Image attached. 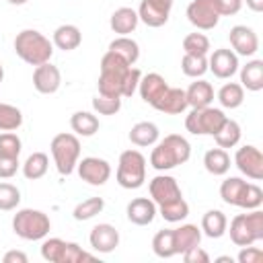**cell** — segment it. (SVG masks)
Segmentation results:
<instances>
[{
    "label": "cell",
    "instance_id": "cell-1",
    "mask_svg": "<svg viewBox=\"0 0 263 263\" xmlns=\"http://www.w3.org/2000/svg\"><path fill=\"white\" fill-rule=\"evenodd\" d=\"M132 66L119 58L113 51H107L101 58V74H99V95L103 97H119L123 99V90H125V80L129 74Z\"/></svg>",
    "mask_w": 263,
    "mask_h": 263
},
{
    "label": "cell",
    "instance_id": "cell-2",
    "mask_svg": "<svg viewBox=\"0 0 263 263\" xmlns=\"http://www.w3.org/2000/svg\"><path fill=\"white\" fill-rule=\"evenodd\" d=\"M189 156H191V144L187 142V138L179 134H168L152 148L150 164L156 171H171L179 164H185Z\"/></svg>",
    "mask_w": 263,
    "mask_h": 263
},
{
    "label": "cell",
    "instance_id": "cell-3",
    "mask_svg": "<svg viewBox=\"0 0 263 263\" xmlns=\"http://www.w3.org/2000/svg\"><path fill=\"white\" fill-rule=\"evenodd\" d=\"M14 53L29 66H41L51 60L53 43L35 29H23L14 37Z\"/></svg>",
    "mask_w": 263,
    "mask_h": 263
},
{
    "label": "cell",
    "instance_id": "cell-4",
    "mask_svg": "<svg viewBox=\"0 0 263 263\" xmlns=\"http://www.w3.org/2000/svg\"><path fill=\"white\" fill-rule=\"evenodd\" d=\"M220 197L228 205L242 210H257L263 203V191L255 183H247L240 177H228L220 185Z\"/></svg>",
    "mask_w": 263,
    "mask_h": 263
},
{
    "label": "cell",
    "instance_id": "cell-5",
    "mask_svg": "<svg viewBox=\"0 0 263 263\" xmlns=\"http://www.w3.org/2000/svg\"><path fill=\"white\" fill-rule=\"evenodd\" d=\"M12 230L23 240H41L49 234L51 222L45 212L33 210V208H23L12 218Z\"/></svg>",
    "mask_w": 263,
    "mask_h": 263
},
{
    "label": "cell",
    "instance_id": "cell-6",
    "mask_svg": "<svg viewBox=\"0 0 263 263\" xmlns=\"http://www.w3.org/2000/svg\"><path fill=\"white\" fill-rule=\"evenodd\" d=\"M230 240L236 247L255 245L263 238V212L249 210V214H236L230 222Z\"/></svg>",
    "mask_w": 263,
    "mask_h": 263
},
{
    "label": "cell",
    "instance_id": "cell-7",
    "mask_svg": "<svg viewBox=\"0 0 263 263\" xmlns=\"http://www.w3.org/2000/svg\"><path fill=\"white\" fill-rule=\"evenodd\" d=\"M49 150H51L58 173L66 175V177L72 175L76 164H78V158H80V140L74 134L64 132V134L53 136V140L49 144Z\"/></svg>",
    "mask_w": 263,
    "mask_h": 263
},
{
    "label": "cell",
    "instance_id": "cell-8",
    "mask_svg": "<svg viewBox=\"0 0 263 263\" xmlns=\"http://www.w3.org/2000/svg\"><path fill=\"white\" fill-rule=\"evenodd\" d=\"M117 183L123 189H140L146 181V158L138 150H125L119 154L117 162V173H115Z\"/></svg>",
    "mask_w": 263,
    "mask_h": 263
},
{
    "label": "cell",
    "instance_id": "cell-9",
    "mask_svg": "<svg viewBox=\"0 0 263 263\" xmlns=\"http://www.w3.org/2000/svg\"><path fill=\"white\" fill-rule=\"evenodd\" d=\"M224 121L226 115L222 109L201 107V109H191V113L185 117V127L193 136H214Z\"/></svg>",
    "mask_w": 263,
    "mask_h": 263
},
{
    "label": "cell",
    "instance_id": "cell-10",
    "mask_svg": "<svg viewBox=\"0 0 263 263\" xmlns=\"http://www.w3.org/2000/svg\"><path fill=\"white\" fill-rule=\"evenodd\" d=\"M220 6L218 0H191L187 6V18L199 31H210L220 21Z\"/></svg>",
    "mask_w": 263,
    "mask_h": 263
},
{
    "label": "cell",
    "instance_id": "cell-11",
    "mask_svg": "<svg viewBox=\"0 0 263 263\" xmlns=\"http://www.w3.org/2000/svg\"><path fill=\"white\" fill-rule=\"evenodd\" d=\"M148 189H150L152 201H154L158 208H160V205H171V203L183 199L181 187H179L177 179L171 177V175H156V177L150 181Z\"/></svg>",
    "mask_w": 263,
    "mask_h": 263
},
{
    "label": "cell",
    "instance_id": "cell-12",
    "mask_svg": "<svg viewBox=\"0 0 263 263\" xmlns=\"http://www.w3.org/2000/svg\"><path fill=\"white\" fill-rule=\"evenodd\" d=\"M234 164L249 179H253V181L263 179V154L257 146H251V144L240 146L234 154Z\"/></svg>",
    "mask_w": 263,
    "mask_h": 263
},
{
    "label": "cell",
    "instance_id": "cell-13",
    "mask_svg": "<svg viewBox=\"0 0 263 263\" xmlns=\"http://www.w3.org/2000/svg\"><path fill=\"white\" fill-rule=\"evenodd\" d=\"M78 175L82 181H86L88 185H105L111 177V164L105 160V158H99V156H86L82 158L78 164Z\"/></svg>",
    "mask_w": 263,
    "mask_h": 263
},
{
    "label": "cell",
    "instance_id": "cell-14",
    "mask_svg": "<svg viewBox=\"0 0 263 263\" xmlns=\"http://www.w3.org/2000/svg\"><path fill=\"white\" fill-rule=\"evenodd\" d=\"M173 0H142L138 8V18L148 27H162L168 21Z\"/></svg>",
    "mask_w": 263,
    "mask_h": 263
},
{
    "label": "cell",
    "instance_id": "cell-15",
    "mask_svg": "<svg viewBox=\"0 0 263 263\" xmlns=\"http://www.w3.org/2000/svg\"><path fill=\"white\" fill-rule=\"evenodd\" d=\"M228 39H230V45H232V51L236 55H245V58H251L257 53L259 49V37L257 33L247 27V25H236L230 29L228 33Z\"/></svg>",
    "mask_w": 263,
    "mask_h": 263
},
{
    "label": "cell",
    "instance_id": "cell-16",
    "mask_svg": "<svg viewBox=\"0 0 263 263\" xmlns=\"http://www.w3.org/2000/svg\"><path fill=\"white\" fill-rule=\"evenodd\" d=\"M208 70H212V74L220 80L232 78L238 72V55L226 47L214 49V53L208 60Z\"/></svg>",
    "mask_w": 263,
    "mask_h": 263
},
{
    "label": "cell",
    "instance_id": "cell-17",
    "mask_svg": "<svg viewBox=\"0 0 263 263\" xmlns=\"http://www.w3.org/2000/svg\"><path fill=\"white\" fill-rule=\"evenodd\" d=\"M62 84V74L60 68L45 62L41 66H35L33 70V86L41 95H53Z\"/></svg>",
    "mask_w": 263,
    "mask_h": 263
},
{
    "label": "cell",
    "instance_id": "cell-18",
    "mask_svg": "<svg viewBox=\"0 0 263 263\" xmlns=\"http://www.w3.org/2000/svg\"><path fill=\"white\" fill-rule=\"evenodd\" d=\"M127 220L136 226H148L152 224V220L156 218L158 210H156V203L148 197H136L127 203Z\"/></svg>",
    "mask_w": 263,
    "mask_h": 263
},
{
    "label": "cell",
    "instance_id": "cell-19",
    "mask_svg": "<svg viewBox=\"0 0 263 263\" xmlns=\"http://www.w3.org/2000/svg\"><path fill=\"white\" fill-rule=\"evenodd\" d=\"M88 240H90V247L97 253H111L119 245V232L111 224H97L90 230Z\"/></svg>",
    "mask_w": 263,
    "mask_h": 263
},
{
    "label": "cell",
    "instance_id": "cell-20",
    "mask_svg": "<svg viewBox=\"0 0 263 263\" xmlns=\"http://www.w3.org/2000/svg\"><path fill=\"white\" fill-rule=\"evenodd\" d=\"M166 88H168L166 80H164L160 74H156V72H150V74L142 76L140 82H138L140 97H142V101L148 103V105H154V103L164 95Z\"/></svg>",
    "mask_w": 263,
    "mask_h": 263
},
{
    "label": "cell",
    "instance_id": "cell-21",
    "mask_svg": "<svg viewBox=\"0 0 263 263\" xmlns=\"http://www.w3.org/2000/svg\"><path fill=\"white\" fill-rule=\"evenodd\" d=\"M156 111L160 113H166V115H179L187 109V97H185V90L183 88H175V86H168L164 90V95L152 105Z\"/></svg>",
    "mask_w": 263,
    "mask_h": 263
},
{
    "label": "cell",
    "instance_id": "cell-22",
    "mask_svg": "<svg viewBox=\"0 0 263 263\" xmlns=\"http://www.w3.org/2000/svg\"><path fill=\"white\" fill-rule=\"evenodd\" d=\"M199 242H201V228H197L195 224H181L179 228H173V245L177 255H183L185 251L197 247Z\"/></svg>",
    "mask_w": 263,
    "mask_h": 263
},
{
    "label": "cell",
    "instance_id": "cell-23",
    "mask_svg": "<svg viewBox=\"0 0 263 263\" xmlns=\"http://www.w3.org/2000/svg\"><path fill=\"white\" fill-rule=\"evenodd\" d=\"M185 97H187V107H191V109L210 107L214 101V86L199 78L189 84V88L185 90Z\"/></svg>",
    "mask_w": 263,
    "mask_h": 263
},
{
    "label": "cell",
    "instance_id": "cell-24",
    "mask_svg": "<svg viewBox=\"0 0 263 263\" xmlns=\"http://www.w3.org/2000/svg\"><path fill=\"white\" fill-rule=\"evenodd\" d=\"M138 23H140L138 12H136L134 8H129V6H121V8H117V10L111 14V18H109V25H111L113 33H117V35L134 33L136 27H138Z\"/></svg>",
    "mask_w": 263,
    "mask_h": 263
},
{
    "label": "cell",
    "instance_id": "cell-25",
    "mask_svg": "<svg viewBox=\"0 0 263 263\" xmlns=\"http://www.w3.org/2000/svg\"><path fill=\"white\" fill-rule=\"evenodd\" d=\"M51 43L62 51H72L82 43V33H80V29L76 25H60L53 31Z\"/></svg>",
    "mask_w": 263,
    "mask_h": 263
},
{
    "label": "cell",
    "instance_id": "cell-26",
    "mask_svg": "<svg viewBox=\"0 0 263 263\" xmlns=\"http://www.w3.org/2000/svg\"><path fill=\"white\" fill-rule=\"evenodd\" d=\"M240 86L251 92L263 88V60H251L240 68Z\"/></svg>",
    "mask_w": 263,
    "mask_h": 263
},
{
    "label": "cell",
    "instance_id": "cell-27",
    "mask_svg": "<svg viewBox=\"0 0 263 263\" xmlns=\"http://www.w3.org/2000/svg\"><path fill=\"white\" fill-rule=\"evenodd\" d=\"M158 125L152 123V121H138L132 129H129V142L140 146V148H146V146H154L158 142Z\"/></svg>",
    "mask_w": 263,
    "mask_h": 263
},
{
    "label": "cell",
    "instance_id": "cell-28",
    "mask_svg": "<svg viewBox=\"0 0 263 263\" xmlns=\"http://www.w3.org/2000/svg\"><path fill=\"white\" fill-rule=\"evenodd\" d=\"M201 230L210 238H220L228 230V220L220 210H208L201 218Z\"/></svg>",
    "mask_w": 263,
    "mask_h": 263
},
{
    "label": "cell",
    "instance_id": "cell-29",
    "mask_svg": "<svg viewBox=\"0 0 263 263\" xmlns=\"http://www.w3.org/2000/svg\"><path fill=\"white\" fill-rule=\"evenodd\" d=\"M203 166H205V171L210 173V175H214V177H220V175H226L228 173V168H230V156H228V152L224 150V148H212V150H208L205 152V156H203Z\"/></svg>",
    "mask_w": 263,
    "mask_h": 263
},
{
    "label": "cell",
    "instance_id": "cell-30",
    "mask_svg": "<svg viewBox=\"0 0 263 263\" xmlns=\"http://www.w3.org/2000/svg\"><path fill=\"white\" fill-rule=\"evenodd\" d=\"M109 51H113L119 58H123L129 66H134L138 62V58H140V45L134 39H129L127 35H119L117 39H113L109 43Z\"/></svg>",
    "mask_w": 263,
    "mask_h": 263
},
{
    "label": "cell",
    "instance_id": "cell-31",
    "mask_svg": "<svg viewBox=\"0 0 263 263\" xmlns=\"http://www.w3.org/2000/svg\"><path fill=\"white\" fill-rule=\"evenodd\" d=\"M70 127L76 132V136L90 138L99 132V119H97V115H92L88 111H76L70 117Z\"/></svg>",
    "mask_w": 263,
    "mask_h": 263
},
{
    "label": "cell",
    "instance_id": "cell-32",
    "mask_svg": "<svg viewBox=\"0 0 263 263\" xmlns=\"http://www.w3.org/2000/svg\"><path fill=\"white\" fill-rule=\"evenodd\" d=\"M49 166V158L45 152H33L27 156V160L23 162V175L29 181H37L47 173Z\"/></svg>",
    "mask_w": 263,
    "mask_h": 263
},
{
    "label": "cell",
    "instance_id": "cell-33",
    "mask_svg": "<svg viewBox=\"0 0 263 263\" xmlns=\"http://www.w3.org/2000/svg\"><path fill=\"white\" fill-rule=\"evenodd\" d=\"M214 140L220 148H234L238 142H240V125L234 121V119H228L222 123V127L214 134Z\"/></svg>",
    "mask_w": 263,
    "mask_h": 263
},
{
    "label": "cell",
    "instance_id": "cell-34",
    "mask_svg": "<svg viewBox=\"0 0 263 263\" xmlns=\"http://www.w3.org/2000/svg\"><path fill=\"white\" fill-rule=\"evenodd\" d=\"M218 101L224 109H236L245 101V88L238 82H226L218 90Z\"/></svg>",
    "mask_w": 263,
    "mask_h": 263
},
{
    "label": "cell",
    "instance_id": "cell-35",
    "mask_svg": "<svg viewBox=\"0 0 263 263\" xmlns=\"http://www.w3.org/2000/svg\"><path fill=\"white\" fill-rule=\"evenodd\" d=\"M152 251L156 257L160 259H171L175 257V245H173V230L164 228V230H158L152 238Z\"/></svg>",
    "mask_w": 263,
    "mask_h": 263
},
{
    "label": "cell",
    "instance_id": "cell-36",
    "mask_svg": "<svg viewBox=\"0 0 263 263\" xmlns=\"http://www.w3.org/2000/svg\"><path fill=\"white\" fill-rule=\"evenodd\" d=\"M23 125V113L18 107L0 103V132H14Z\"/></svg>",
    "mask_w": 263,
    "mask_h": 263
},
{
    "label": "cell",
    "instance_id": "cell-37",
    "mask_svg": "<svg viewBox=\"0 0 263 263\" xmlns=\"http://www.w3.org/2000/svg\"><path fill=\"white\" fill-rule=\"evenodd\" d=\"M103 208H105L103 197H88V199L80 201V203L74 208L72 216H74V220L84 222V220H90V218H95L97 214H101Z\"/></svg>",
    "mask_w": 263,
    "mask_h": 263
},
{
    "label": "cell",
    "instance_id": "cell-38",
    "mask_svg": "<svg viewBox=\"0 0 263 263\" xmlns=\"http://www.w3.org/2000/svg\"><path fill=\"white\" fill-rule=\"evenodd\" d=\"M181 70L189 78H201L208 72V60L205 55H189L185 53L181 60Z\"/></svg>",
    "mask_w": 263,
    "mask_h": 263
},
{
    "label": "cell",
    "instance_id": "cell-39",
    "mask_svg": "<svg viewBox=\"0 0 263 263\" xmlns=\"http://www.w3.org/2000/svg\"><path fill=\"white\" fill-rule=\"evenodd\" d=\"M66 242L68 240H62L58 236L53 238H45L43 245H41V257L49 263H62L64 261V251H66Z\"/></svg>",
    "mask_w": 263,
    "mask_h": 263
},
{
    "label": "cell",
    "instance_id": "cell-40",
    "mask_svg": "<svg viewBox=\"0 0 263 263\" xmlns=\"http://www.w3.org/2000/svg\"><path fill=\"white\" fill-rule=\"evenodd\" d=\"M183 51L189 55H205L210 51V39L203 33H189L183 39Z\"/></svg>",
    "mask_w": 263,
    "mask_h": 263
},
{
    "label": "cell",
    "instance_id": "cell-41",
    "mask_svg": "<svg viewBox=\"0 0 263 263\" xmlns=\"http://www.w3.org/2000/svg\"><path fill=\"white\" fill-rule=\"evenodd\" d=\"M158 210V214L166 220V222H181V220H185L187 216H189V203L185 201V199H179V201H175V203H171V205H160V208H156Z\"/></svg>",
    "mask_w": 263,
    "mask_h": 263
},
{
    "label": "cell",
    "instance_id": "cell-42",
    "mask_svg": "<svg viewBox=\"0 0 263 263\" xmlns=\"http://www.w3.org/2000/svg\"><path fill=\"white\" fill-rule=\"evenodd\" d=\"M21 203V191L12 183H0V210L10 212Z\"/></svg>",
    "mask_w": 263,
    "mask_h": 263
},
{
    "label": "cell",
    "instance_id": "cell-43",
    "mask_svg": "<svg viewBox=\"0 0 263 263\" xmlns=\"http://www.w3.org/2000/svg\"><path fill=\"white\" fill-rule=\"evenodd\" d=\"M92 109L99 115H115L121 109V99L119 97H103V95H97L92 99Z\"/></svg>",
    "mask_w": 263,
    "mask_h": 263
},
{
    "label": "cell",
    "instance_id": "cell-44",
    "mask_svg": "<svg viewBox=\"0 0 263 263\" xmlns=\"http://www.w3.org/2000/svg\"><path fill=\"white\" fill-rule=\"evenodd\" d=\"M21 148H23V142H21V138L16 134H12V132L0 134V154H4V156H16L18 158Z\"/></svg>",
    "mask_w": 263,
    "mask_h": 263
},
{
    "label": "cell",
    "instance_id": "cell-45",
    "mask_svg": "<svg viewBox=\"0 0 263 263\" xmlns=\"http://www.w3.org/2000/svg\"><path fill=\"white\" fill-rule=\"evenodd\" d=\"M92 255L84 253L76 242H66V251H64V261L62 263H78V261H90Z\"/></svg>",
    "mask_w": 263,
    "mask_h": 263
},
{
    "label": "cell",
    "instance_id": "cell-46",
    "mask_svg": "<svg viewBox=\"0 0 263 263\" xmlns=\"http://www.w3.org/2000/svg\"><path fill=\"white\" fill-rule=\"evenodd\" d=\"M16 171H18V158L0 154V179H10L16 175Z\"/></svg>",
    "mask_w": 263,
    "mask_h": 263
},
{
    "label": "cell",
    "instance_id": "cell-47",
    "mask_svg": "<svg viewBox=\"0 0 263 263\" xmlns=\"http://www.w3.org/2000/svg\"><path fill=\"white\" fill-rule=\"evenodd\" d=\"M236 259H238V263H261L263 261V251L259 247L247 245V247L240 249V253H238Z\"/></svg>",
    "mask_w": 263,
    "mask_h": 263
},
{
    "label": "cell",
    "instance_id": "cell-48",
    "mask_svg": "<svg viewBox=\"0 0 263 263\" xmlns=\"http://www.w3.org/2000/svg\"><path fill=\"white\" fill-rule=\"evenodd\" d=\"M183 259H185V263H208L210 261V255L197 245V247H191L189 251H185L183 253Z\"/></svg>",
    "mask_w": 263,
    "mask_h": 263
},
{
    "label": "cell",
    "instance_id": "cell-49",
    "mask_svg": "<svg viewBox=\"0 0 263 263\" xmlns=\"http://www.w3.org/2000/svg\"><path fill=\"white\" fill-rule=\"evenodd\" d=\"M218 6H220V14L222 16H232L240 10L242 6V0H218Z\"/></svg>",
    "mask_w": 263,
    "mask_h": 263
},
{
    "label": "cell",
    "instance_id": "cell-50",
    "mask_svg": "<svg viewBox=\"0 0 263 263\" xmlns=\"http://www.w3.org/2000/svg\"><path fill=\"white\" fill-rule=\"evenodd\" d=\"M4 263H27V255L23 251H8L4 255Z\"/></svg>",
    "mask_w": 263,
    "mask_h": 263
},
{
    "label": "cell",
    "instance_id": "cell-51",
    "mask_svg": "<svg viewBox=\"0 0 263 263\" xmlns=\"http://www.w3.org/2000/svg\"><path fill=\"white\" fill-rule=\"evenodd\" d=\"M247 6H249L253 12H261V10H263V0H247Z\"/></svg>",
    "mask_w": 263,
    "mask_h": 263
},
{
    "label": "cell",
    "instance_id": "cell-52",
    "mask_svg": "<svg viewBox=\"0 0 263 263\" xmlns=\"http://www.w3.org/2000/svg\"><path fill=\"white\" fill-rule=\"evenodd\" d=\"M218 263H232V257H218Z\"/></svg>",
    "mask_w": 263,
    "mask_h": 263
},
{
    "label": "cell",
    "instance_id": "cell-53",
    "mask_svg": "<svg viewBox=\"0 0 263 263\" xmlns=\"http://www.w3.org/2000/svg\"><path fill=\"white\" fill-rule=\"evenodd\" d=\"M6 2H10V4H16V6H18V4H25L27 0H6Z\"/></svg>",
    "mask_w": 263,
    "mask_h": 263
},
{
    "label": "cell",
    "instance_id": "cell-54",
    "mask_svg": "<svg viewBox=\"0 0 263 263\" xmlns=\"http://www.w3.org/2000/svg\"><path fill=\"white\" fill-rule=\"evenodd\" d=\"M2 78H4V68H2V64H0V82H2Z\"/></svg>",
    "mask_w": 263,
    "mask_h": 263
}]
</instances>
